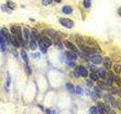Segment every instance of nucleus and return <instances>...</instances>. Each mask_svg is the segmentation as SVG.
Listing matches in <instances>:
<instances>
[{"mask_svg":"<svg viewBox=\"0 0 121 114\" xmlns=\"http://www.w3.org/2000/svg\"><path fill=\"white\" fill-rule=\"evenodd\" d=\"M65 56L67 61H73L77 59V52L73 51H67L65 52Z\"/></svg>","mask_w":121,"mask_h":114,"instance_id":"obj_3","label":"nucleus"},{"mask_svg":"<svg viewBox=\"0 0 121 114\" xmlns=\"http://www.w3.org/2000/svg\"><path fill=\"white\" fill-rule=\"evenodd\" d=\"M39 49H40V50H41L42 52L45 53V52H47V49H48V47H47L46 46H45L40 40H39Z\"/></svg>","mask_w":121,"mask_h":114,"instance_id":"obj_10","label":"nucleus"},{"mask_svg":"<svg viewBox=\"0 0 121 114\" xmlns=\"http://www.w3.org/2000/svg\"><path fill=\"white\" fill-rule=\"evenodd\" d=\"M29 47L30 49H32V50H35L37 48V44L36 43V40H30L29 42Z\"/></svg>","mask_w":121,"mask_h":114,"instance_id":"obj_11","label":"nucleus"},{"mask_svg":"<svg viewBox=\"0 0 121 114\" xmlns=\"http://www.w3.org/2000/svg\"><path fill=\"white\" fill-rule=\"evenodd\" d=\"M7 5L8 7H9L11 10L14 9V8H15V6H16V5H15V3H14L13 2L10 1V0H9V1L7 2V5Z\"/></svg>","mask_w":121,"mask_h":114,"instance_id":"obj_21","label":"nucleus"},{"mask_svg":"<svg viewBox=\"0 0 121 114\" xmlns=\"http://www.w3.org/2000/svg\"><path fill=\"white\" fill-rule=\"evenodd\" d=\"M16 29V33H15V37H16L17 40L18 41L19 43H23V34L21 32V28L20 26H17L15 28Z\"/></svg>","mask_w":121,"mask_h":114,"instance_id":"obj_4","label":"nucleus"},{"mask_svg":"<svg viewBox=\"0 0 121 114\" xmlns=\"http://www.w3.org/2000/svg\"><path fill=\"white\" fill-rule=\"evenodd\" d=\"M92 5V2L91 0H83V6L86 9H89Z\"/></svg>","mask_w":121,"mask_h":114,"instance_id":"obj_20","label":"nucleus"},{"mask_svg":"<svg viewBox=\"0 0 121 114\" xmlns=\"http://www.w3.org/2000/svg\"><path fill=\"white\" fill-rule=\"evenodd\" d=\"M118 14L120 15V17H121V7H120V9H118Z\"/></svg>","mask_w":121,"mask_h":114,"instance_id":"obj_34","label":"nucleus"},{"mask_svg":"<svg viewBox=\"0 0 121 114\" xmlns=\"http://www.w3.org/2000/svg\"><path fill=\"white\" fill-rule=\"evenodd\" d=\"M31 57L35 59H40V54L38 52H36V53H33L31 54Z\"/></svg>","mask_w":121,"mask_h":114,"instance_id":"obj_26","label":"nucleus"},{"mask_svg":"<svg viewBox=\"0 0 121 114\" xmlns=\"http://www.w3.org/2000/svg\"><path fill=\"white\" fill-rule=\"evenodd\" d=\"M113 70L116 72V73L119 74L121 72V66L119 64H115L114 66H113Z\"/></svg>","mask_w":121,"mask_h":114,"instance_id":"obj_19","label":"nucleus"},{"mask_svg":"<svg viewBox=\"0 0 121 114\" xmlns=\"http://www.w3.org/2000/svg\"><path fill=\"white\" fill-rule=\"evenodd\" d=\"M115 81L117 83V85L121 87V78H118V77H116L115 78Z\"/></svg>","mask_w":121,"mask_h":114,"instance_id":"obj_28","label":"nucleus"},{"mask_svg":"<svg viewBox=\"0 0 121 114\" xmlns=\"http://www.w3.org/2000/svg\"><path fill=\"white\" fill-rule=\"evenodd\" d=\"M75 93L78 95H82L83 94V90L80 86H77L75 90Z\"/></svg>","mask_w":121,"mask_h":114,"instance_id":"obj_22","label":"nucleus"},{"mask_svg":"<svg viewBox=\"0 0 121 114\" xmlns=\"http://www.w3.org/2000/svg\"><path fill=\"white\" fill-rule=\"evenodd\" d=\"M64 45H65V47L69 49L70 51H73V52H76L78 53V49L77 48V47L72 43V42L69 41V40H65L64 41Z\"/></svg>","mask_w":121,"mask_h":114,"instance_id":"obj_5","label":"nucleus"},{"mask_svg":"<svg viewBox=\"0 0 121 114\" xmlns=\"http://www.w3.org/2000/svg\"><path fill=\"white\" fill-rule=\"evenodd\" d=\"M98 85H99L100 87H101V88H103V89H108V85H107V84H105V83H103V82H98Z\"/></svg>","mask_w":121,"mask_h":114,"instance_id":"obj_25","label":"nucleus"},{"mask_svg":"<svg viewBox=\"0 0 121 114\" xmlns=\"http://www.w3.org/2000/svg\"><path fill=\"white\" fill-rule=\"evenodd\" d=\"M55 46L58 49H61L62 48V44H61V43H60L59 40H56L55 41Z\"/></svg>","mask_w":121,"mask_h":114,"instance_id":"obj_29","label":"nucleus"},{"mask_svg":"<svg viewBox=\"0 0 121 114\" xmlns=\"http://www.w3.org/2000/svg\"><path fill=\"white\" fill-rule=\"evenodd\" d=\"M59 22L62 26L65 27V28H69V29L72 28L74 25V22L73 21L70 20V19H69V18H60Z\"/></svg>","mask_w":121,"mask_h":114,"instance_id":"obj_2","label":"nucleus"},{"mask_svg":"<svg viewBox=\"0 0 121 114\" xmlns=\"http://www.w3.org/2000/svg\"><path fill=\"white\" fill-rule=\"evenodd\" d=\"M66 87L67 89L68 90L69 92H70L71 94H74L75 93V88H74V86L72 85L70 83H67L66 84Z\"/></svg>","mask_w":121,"mask_h":114,"instance_id":"obj_12","label":"nucleus"},{"mask_svg":"<svg viewBox=\"0 0 121 114\" xmlns=\"http://www.w3.org/2000/svg\"><path fill=\"white\" fill-rule=\"evenodd\" d=\"M21 58L23 59V60H24L26 63L28 62L29 59H28V56H27V54H26V51L21 50Z\"/></svg>","mask_w":121,"mask_h":114,"instance_id":"obj_13","label":"nucleus"},{"mask_svg":"<svg viewBox=\"0 0 121 114\" xmlns=\"http://www.w3.org/2000/svg\"><path fill=\"white\" fill-rule=\"evenodd\" d=\"M44 33L45 34H47L48 36H50V37H54L56 33L54 30H45Z\"/></svg>","mask_w":121,"mask_h":114,"instance_id":"obj_18","label":"nucleus"},{"mask_svg":"<svg viewBox=\"0 0 121 114\" xmlns=\"http://www.w3.org/2000/svg\"><path fill=\"white\" fill-rule=\"evenodd\" d=\"M74 75L75 77H79V76H82V77H86L88 75V71L86 69V68L83 66H77L74 70Z\"/></svg>","mask_w":121,"mask_h":114,"instance_id":"obj_1","label":"nucleus"},{"mask_svg":"<svg viewBox=\"0 0 121 114\" xmlns=\"http://www.w3.org/2000/svg\"><path fill=\"white\" fill-rule=\"evenodd\" d=\"M23 37L26 41L29 38V30L27 28H24V31H23Z\"/></svg>","mask_w":121,"mask_h":114,"instance_id":"obj_17","label":"nucleus"},{"mask_svg":"<svg viewBox=\"0 0 121 114\" xmlns=\"http://www.w3.org/2000/svg\"><path fill=\"white\" fill-rule=\"evenodd\" d=\"M62 11H63V13H64L65 14H70L73 12V9H72V7L70 5H65L62 8Z\"/></svg>","mask_w":121,"mask_h":114,"instance_id":"obj_8","label":"nucleus"},{"mask_svg":"<svg viewBox=\"0 0 121 114\" xmlns=\"http://www.w3.org/2000/svg\"><path fill=\"white\" fill-rule=\"evenodd\" d=\"M90 78L93 81H98V73L95 71H93L92 73L90 74Z\"/></svg>","mask_w":121,"mask_h":114,"instance_id":"obj_16","label":"nucleus"},{"mask_svg":"<svg viewBox=\"0 0 121 114\" xmlns=\"http://www.w3.org/2000/svg\"><path fill=\"white\" fill-rule=\"evenodd\" d=\"M103 64H104V66L105 67V68L110 69L112 66V61L109 57H105V58L103 59Z\"/></svg>","mask_w":121,"mask_h":114,"instance_id":"obj_7","label":"nucleus"},{"mask_svg":"<svg viewBox=\"0 0 121 114\" xmlns=\"http://www.w3.org/2000/svg\"><path fill=\"white\" fill-rule=\"evenodd\" d=\"M46 112H47V114H53L52 112L51 111L50 109H47V110H46Z\"/></svg>","mask_w":121,"mask_h":114,"instance_id":"obj_33","label":"nucleus"},{"mask_svg":"<svg viewBox=\"0 0 121 114\" xmlns=\"http://www.w3.org/2000/svg\"><path fill=\"white\" fill-rule=\"evenodd\" d=\"M91 61H92L94 64L98 65V64L101 63L103 59H102V57L99 55H94L91 57Z\"/></svg>","mask_w":121,"mask_h":114,"instance_id":"obj_6","label":"nucleus"},{"mask_svg":"<svg viewBox=\"0 0 121 114\" xmlns=\"http://www.w3.org/2000/svg\"><path fill=\"white\" fill-rule=\"evenodd\" d=\"M2 9L4 12H7V13H8V11H10V10H11L9 7H8L7 5H2Z\"/></svg>","mask_w":121,"mask_h":114,"instance_id":"obj_27","label":"nucleus"},{"mask_svg":"<svg viewBox=\"0 0 121 114\" xmlns=\"http://www.w3.org/2000/svg\"><path fill=\"white\" fill-rule=\"evenodd\" d=\"M26 71L28 73V75L31 74V69H30V67L28 66V65H26Z\"/></svg>","mask_w":121,"mask_h":114,"instance_id":"obj_32","label":"nucleus"},{"mask_svg":"<svg viewBox=\"0 0 121 114\" xmlns=\"http://www.w3.org/2000/svg\"><path fill=\"white\" fill-rule=\"evenodd\" d=\"M54 1L56 2H58V3H59V2H61V0H54Z\"/></svg>","mask_w":121,"mask_h":114,"instance_id":"obj_35","label":"nucleus"},{"mask_svg":"<svg viewBox=\"0 0 121 114\" xmlns=\"http://www.w3.org/2000/svg\"><path fill=\"white\" fill-rule=\"evenodd\" d=\"M116 106H117L120 110H121V101L118 100V101H116Z\"/></svg>","mask_w":121,"mask_h":114,"instance_id":"obj_31","label":"nucleus"},{"mask_svg":"<svg viewBox=\"0 0 121 114\" xmlns=\"http://www.w3.org/2000/svg\"><path fill=\"white\" fill-rule=\"evenodd\" d=\"M98 73L101 78H106V77H107V72H106L105 69H104V68H100Z\"/></svg>","mask_w":121,"mask_h":114,"instance_id":"obj_14","label":"nucleus"},{"mask_svg":"<svg viewBox=\"0 0 121 114\" xmlns=\"http://www.w3.org/2000/svg\"><path fill=\"white\" fill-rule=\"evenodd\" d=\"M52 2V0H42V4L45 6H47L48 5H50Z\"/></svg>","mask_w":121,"mask_h":114,"instance_id":"obj_24","label":"nucleus"},{"mask_svg":"<svg viewBox=\"0 0 121 114\" xmlns=\"http://www.w3.org/2000/svg\"><path fill=\"white\" fill-rule=\"evenodd\" d=\"M90 113L91 114H99V112H98V109L96 106H92L90 108Z\"/></svg>","mask_w":121,"mask_h":114,"instance_id":"obj_23","label":"nucleus"},{"mask_svg":"<svg viewBox=\"0 0 121 114\" xmlns=\"http://www.w3.org/2000/svg\"><path fill=\"white\" fill-rule=\"evenodd\" d=\"M11 85V78L9 75H8L7 77V80H6V86L7 87H9Z\"/></svg>","mask_w":121,"mask_h":114,"instance_id":"obj_30","label":"nucleus"},{"mask_svg":"<svg viewBox=\"0 0 121 114\" xmlns=\"http://www.w3.org/2000/svg\"><path fill=\"white\" fill-rule=\"evenodd\" d=\"M31 40H36L38 39V32L36 29H33L32 30V32H31Z\"/></svg>","mask_w":121,"mask_h":114,"instance_id":"obj_15","label":"nucleus"},{"mask_svg":"<svg viewBox=\"0 0 121 114\" xmlns=\"http://www.w3.org/2000/svg\"><path fill=\"white\" fill-rule=\"evenodd\" d=\"M40 40L43 42V43L47 47H49L50 46L52 45V41H51V40L49 39L48 37H42L41 39H40Z\"/></svg>","mask_w":121,"mask_h":114,"instance_id":"obj_9","label":"nucleus"}]
</instances>
